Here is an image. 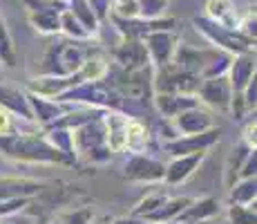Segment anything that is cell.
I'll return each instance as SVG.
<instances>
[{
	"instance_id": "6da1fadb",
	"label": "cell",
	"mask_w": 257,
	"mask_h": 224,
	"mask_svg": "<svg viewBox=\"0 0 257 224\" xmlns=\"http://www.w3.org/2000/svg\"><path fill=\"white\" fill-rule=\"evenodd\" d=\"M0 148H5L9 157L21 159V162H65L61 153L49 146L47 139H38L34 134L0 137Z\"/></svg>"
},
{
	"instance_id": "7a4b0ae2",
	"label": "cell",
	"mask_w": 257,
	"mask_h": 224,
	"mask_svg": "<svg viewBox=\"0 0 257 224\" xmlns=\"http://www.w3.org/2000/svg\"><path fill=\"white\" fill-rule=\"evenodd\" d=\"M195 25H197V32L204 34L212 45L224 47L230 54H244V52H250V47H253V41L244 38L239 32H233V29H226L221 25L212 23L210 18H195Z\"/></svg>"
},
{
	"instance_id": "3957f363",
	"label": "cell",
	"mask_w": 257,
	"mask_h": 224,
	"mask_svg": "<svg viewBox=\"0 0 257 224\" xmlns=\"http://www.w3.org/2000/svg\"><path fill=\"white\" fill-rule=\"evenodd\" d=\"M143 47L148 52V58L155 63L157 67H166L172 63L177 49V36L170 32H150L143 36Z\"/></svg>"
},
{
	"instance_id": "277c9868",
	"label": "cell",
	"mask_w": 257,
	"mask_h": 224,
	"mask_svg": "<svg viewBox=\"0 0 257 224\" xmlns=\"http://www.w3.org/2000/svg\"><path fill=\"white\" fill-rule=\"evenodd\" d=\"M217 139H219V130L210 128V130L199 132V134H186V137L172 139V141L166 143V151L170 153L172 157L192 155V153H206V148H210Z\"/></svg>"
},
{
	"instance_id": "5b68a950",
	"label": "cell",
	"mask_w": 257,
	"mask_h": 224,
	"mask_svg": "<svg viewBox=\"0 0 257 224\" xmlns=\"http://www.w3.org/2000/svg\"><path fill=\"white\" fill-rule=\"evenodd\" d=\"M197 94H199L208 106L217 108V110H228L230 99H233V90H230V83L226 77L204 79V81L199 83Z\"/></svg>"
},
{
	"instance_id": "8992f818",
	"label": "cell",
	"mask_w": 257,
	"mask_h": 224,
	"mask_svg": "<svg viewBox=\"0 0 257 224\" xmlns=\"http://www.w3.org/2000/svg\"><path fill=\"white\" fill-rule=\"evenodd\" d=\"M166 166L157 159H152L150 155H132L130 162L125 164V177L137 179V182H159L164 179Z\"/></svg>"
},
{
	"instance_id": "52a82bcc",
	"label": "cell",
	"mask_w": 257,
	"mask_h": 224,
	"mask_svg": "<svg viewBox=\"0 0 257 224\" xmlns=\"http://www.w3.org/2000/svg\"><path fill=\"white\" fill-rule=\"evenodd\" d=\"M206 153H192V155H179L175 157L164 171V182L168 186H175V184L186 182L188 177L195 173V168L204 162Z\"/></svg>"
},
{
	"instance_id": "ba28073f",
	"label": "cell",
	"mask_w": 257,
	"mask_h": 224,
	"mask_svg": "<svg viewBox=\"0 0 257 224\" xmlns=\"http://www.w3.org/2000/svg\"><path fill=\"white\" fill-rule=\"evenodd\" d=\"M175 126H177V132L181 137L186 134H199V132H206L212 128V119L208 112L199 110V108H190V110L181 112L175 117ZM177 134V137H179Z\"/></svg>"
},
{
	"instance_id": "9c48e42d",
	"label": "cell",
	"mask_w": 257,
	"mask_h": 224,
	"mask_svg": "<svg viewBox=\"0 0 257 224\" xmlns=\"http://www.w3.org/2000/svg\"><path fill=\"white\" fill-rule=\"evenodd\" d=\"M43 184L36 179L27 177H3L0 179V202L3 200H14V197H32L41 193Z\"/></svg>"
},
{
	"instance_id": "30bf717a",
	"label": "cell",
	"mask_w": 257,
	"mask_h": 224,
	"mask_svg": "<svg viewBox=\"0 0 257 224\" xmlns=\"http://www.w3.org/2000/svg\"><path fill=\"white\" fill-rule=\"evenodd\" d=\"M230 90L233 92H241L246 88V83L255 77V56L250 52L237 54V56L230 61Z\"/></svg>"
},
{
	"instance_id": "8fae6325",
	"label": "cell",
	"mask_w": 257,
	"mask_h": 224,
	"mask_svg": "<svg viewBox=\"0 0 257 224\" xmlns=\"http://www.w3.org/2000/svg\"><path fill=\"white\" fill-rule=\"evenodd\" d=\"M105 126V146L110 153H121L125 151V126H127V117L118 112H110L103 119Z\"/></svg>"
},
{
	"instance_id": "7c38bea8",
	"label": "cell",
	"mask_w": 257,
	"mask_h": 224,
	"mask_svg": "<svg viewBox=\"0 0 257 224\" xmlns=\"http://www.w3.org/2000/svg\"><path fill=\"white\" fill-rule=\"evenodd\" d=\"M114 58L123 67L137 69V67H143L148 63V52H146V47H143L141 41H123L114 49Z\"/></svg>"
},
{
	"instance_id": "4fadbf2b",
	"label": "cell",
	"mask_w": 257,
	"mask_h": 224,
	"mask_svg": "<svg viewBox=\"0 0 257 224\" xmlns=\"http://www.w3.org/2000/svg\"><path fill=\"white\" fill-rule=\"evenodd\" d=\"M206 14H208V18L212 23H217V25H221V27L237 32L239 18H237L235 7H233V3H230V0H208V5H206Z\"/></svg>"
},
{
	"instance_id": "5bb4252c",
	"label": "cell",
	"mask_w": 257,
	"mask_h": 224,
	"mask_svg": "<svg viewBox=\"0 0 257 224\" xmlns=\"http://www.w3.org/2000/svg\"><path fill=\"white\" fill-rule=\"evenodd\" d=\"M27 103H29V110L32 114L43 123H56L58 119L63 117V108L58 106L56 101H49L45 97H38V94H27Z\"/></svg>"
},
{
	"instance_id": "9a60e30c",
	"label": "cell",
	"mask_w": 257,
	"mask_h": 224,
	"mask_svg": "<svg viewBox=\"0 0 257 224\" xmlns=\"http://www.w3.org/2000/svg\"><path fill=\"white\" fill-rule=\"evenodd\" d=\"M217 211H219V204H217V200H212V197H206V200H192L184 208V213L179 215L177 222H206V220H210Z\"/></svg>"
},
{
	"instance_id": "2e32d148",
	"label": "cell",
	"mask_w": 257,
	"mask_h": 224,
	"mask_svg": "<svg viewBox=\"0 0 257 224\" xmlns=\"http://www.w3.org/2000/svg\"><path fill=\"white\" fill-rule=\"evenodd\" d=\"M61 12H65V9H56V7L36 9V12H29V23L41 34H56L61 32Z\"/></svg>"
},
{
	"instance_id": "e0dca14e",
	"label": "cell",
	"mask_w": 257,
	"mask_h": 224,
	"mask_svg": "<svg viewBox=\"0 0 257 224\" xmlns=\"http://www.w3.org/2000/svg\"><path fill=\"white\" fill-rule=\"evenodd\" d=\"M190 197H175V200H166L164 206H159L155 213L146 217V222H157V224H170L177 222L179 215L184 213V208L190 204Z\"/></svg>"
},
{
	"instance_id": "ac0fdd59",
	"label": "cell",
	"mask_w": 257,
	"mask_h": 224,
	"mask_svg": "<svg viewBox=\"0 0 257 224\" xmlns=\"http://www.w3.org/2000/svg\"><path fill=\"white\" fill-rule=\"evenodd\" d=\"M157 106H159V110L166 117L175 119L177 114L190 110V108H197V101L195 97H184V94H159L157 97Z\"/></svg>"
},
{
	"instance_id": "d6986e66",
	"label": "cell",
	"mask_w": 257,
	"mask_h": 224,
	"mask_svg": "<svg viewBox=\"0 0 257 224\" xmlns=\"http://www.w3.org/2000/svg\"><path fill=\"white\" fill-rule=\"evenodd\" d=\"M0 108L12 114H21L25 119H34L32 110H29V103H27V97L16 90H9V88H3L0 86Z\"/></svg>"
},
{
	"instance_id": "ffe728a7",
	"label": "cell",
	"mask_w": 257,
	"mask_h": 224,
	"mask_svg": "<svg viewBox=\"0 0 257 224\" xmlns=\"http://www.w3.org/2000/svg\"><path fill=\"white\" fill-rule=\"evenodd\" d=\"M76 74L81 77L83 83H96L107 74V63H105V58L98 56V54H90V56L83 61V65Z\"/></svg>"
},
{
	"instance_id": "44dd1931",
	"label": "cell",
	"mask_w": 257,
	"mask_h": 224,
	"mask_svg": "<svg viewBox=\"0 0 257 224\" xmlns=\"http://www.w3.org/2000/svg\"><path fill=\"white\" fill-rule=\"evenodd\" d=\"M148 146V130L141 121L137 119H127V126H125V148L132 151L135 155L146 151Z\"/></svg>"
},
{
	"instance_id": "7402d4cb",
	"label": "cell",
	"mask_w": 257,
	"mask_h": 224,
	"mask_svg": "<svg viewBox=\"0 0 257 224\" xmlns=\"http://www.w3.org/2000/svg\"><path fill=\"white\" fill-rule=\"evenodd\" d=\"M67 12L72 14L74 18H76L78 23L85 27V32L90 34V36H94V34L98 32V21H96V16L92 14V9H90V5H87V0H72L70 3V9Z\"/></svg>"
},
{
	"instance_id": "603a6c76",
	"label": "cell",
	"mask_w": 257,
	"mask_h": 224,
	"mask_svg": "<svg viewBox=\"0 0 257 224\" xmlns=\"http://www.w3.org/2000/svg\"><path fill=\"white\" fill-rule=\"evenodd\" d=\"M47 143L54 148V151L61 153L63 159H70L74 155V137L67 128L56 126L52 132L47 134Z\"/></svg>"
},
{
	"instance_id": "cb8c5ba5",
	"label": "cell",
	"mask_w": 257,
	"mask_h": 224,
	"mask_svg": "<svg viewBox=\"0 0 257 224\" xmlns=\"http://www.w3.org/2000/svg\"><path fill=\"white\" fill-rule=\"evenodd\" d=\"M255 186H257L255 177L239 179L237 184H233V186H230V204H241V206L255 204V195H257Z\"/></svg>"
},
{
	"instance_id": "d4e9b609",
	"label": "cell",
	"mask_w": 257,
	"mask_h": 224,
	"mask_svg": "<svg viewBox=\"0 0 257 224\" xmlns=\"http://www.w3.org/2000/svg\"><path fill=\"white\" fill-rule=\"evenodd\" d=\"M166 200H168V195L164 191H155V193H150V195H146L143 200L137 204L135 206V217H141V220H146L150 213H155L159 206H164L166 204Z\"/></svg>"
},
{
	"instance_id": "484cf974",
	"label": "cell",
	"mask_w": 257,
	"mask_h": 224,
	"mask_svg": "<svg viewBox=\"0 0 257 224\" xmlns=\"http://www.w3.org/2000/svg\"><path fill=\"white\" fill-rule=\"evenodd\" d=\"M0 63L7 67L16 65V47H14V41L3 18H0Z\"/></svg>"
},
{
	"instance_id": "4316f807",
	"label": "cell",
	"mask_w": 257,
	"mask_h": 224,
	"mask_svg": "<svg viewBox=\"0 0 257 224\" xmlns=\"http://www.w3.org/2000/svg\"><path fill=\"white\" fill-rule=\"evenodd\" d=\"M61 32L65 34V36H70L72 41H87V38H90V34L85 32V27H83L67 9L61 12Z\"/></svg>"
},
{
	"instance_id": "83f0119b",
	"label": "cell",
	"mask_w": 257,
	"mask_h": 224,
	"mask_svg": "<svg viewBox=\"0 0 257 224\" xmlns=\"http://www.w3.org/2000/svg\"><path fill=\"white\" fill-rule=\"evenodd\" d=\"M139 3V18L143 21H157L164 16L168 0H137Z\"/></svg>"
},
{
	"instance_id": "f1b7e54d",
	"label": "cell",
	"mask_w": 257,
	"mask_h": 224,
	"mask_svg": "<svg viewBox=\"0 0 257 224\" xmlns=\"http://www.w3.org/2000/svg\"><path fill=\"white\" fill-rule=\"evenodd\" d=\"M228 217L230 224H255L257 215H255V204L253 206H241V204H230L228 208Z\"/></svg>"
},
{
	"instance_id": "f546056e",
	"label": "cell",
	"mask_w": 257,
	"mask_h": 224,
	"mask_svg": "<svg viewBox=\"0 0 257 224\" xmlns=\"http://www.w3.org/2000/svg\"><path fill=\"white\" fill-rule=\"evenodd\" d=\"M116 18H139V3L137 0H112Z\"/></svg>"
},
{
	"instance_id": "4dcf8cb0",
	"label": "cell",
	"mask_w": 257,
	"mask_h": 224,
	"mask_svg": "<svg viewBox=\"0 0 257 224\" xmlns=\"http://www.w3.org/2000/svg\"><path fill=\"white\" fill-rule=\"evenodd\" d=\"M90 222H92V213L87 211V208H83V211L67 213V215H63L61 220L54 224H90Z\"/></svg>"
},
{
	"instance_id": "1f68e13d",
	"label": "cell",
	"mask_w": 257,
	"mask_h": 224,
	"mask_svg": "<svg viewBox=\"0 0 257 224\" xmlns=\"http://www.w3.org/2000/svg\"><path fill=\"white\" fill-rule=\"evenodd\" d=\"M87 5H90L92 14L96 16V21H105L107 18V9H112V0H87Z\"/></svg>"
},
{
	"instance_id": "d6a6232c",
	"label": "cell",
	"mask_w": 257,
	"mask_h": 224,
	"mask_svg": "<svg viewBox=\"0 0 257 224\" xmlns=\"http://www.w3.org/2000/svg\"><path fill=\"white\" fill-rule=\"evenodd\" d=\"M14 130V121H12V112L0 108V137H9Z\"/></svg>"
},
{
	"instance_id": "836d02e7",
	"label": "cell",
	"mask_w": 257,
	"mask_h": 224,
	"mask_svg": "<svg viewBox=\"0 0 257 224\" xmlns=\"http://www.w3.org/2000/svg\"><path fill=\"white\" fill-rule=\"evenodd\" d=\"M255 130H257V123L253 117V119H248V123H246V128H244V143L248 148H253V151H255Z\"/></svg>"
},
{
	"instance_id": "e575fe53",
	"label": "cell",
	"mask_w": 257,
	"mask_h": 224,
	"mask_svg": "<svg viewBox=\"0 0 257 224\" xmlns=\"http://www.w3.org/2000/svg\"><path fill=\"white\" fill-rule=\"evenodd\" d=\"M110 224H148V222L141 220V217H116Z\"/></svg>"
},
{
	"instance_id": "d590c367",
	"label": "cell",
	"mask_w": 257,
	"mask_h": 224,
	"mask_svg": "<svg viewBox=\"0 0 257 224\" xmlns=\"http://www.w3.org/2000/svg\"><path fill=\"white\" fill-rule=\"evenodd\" d=\"M127 86H137L139 90H143V83L141 81H127ZM130 92H132V90H125L127 97H130ZM132 99H143V94L141 92H132Z\"/></svg>"
},
{
	"instance_id": "8d00e7d4",
	"label": "cell",
	"mask_w": 257,
	"mask_h": 224,
	"mask_svg": "<svg viewBox=\"0 0 257 224\" xmlns=\"http://www.w3.org/2000/svg\"><path fill=\"white\" fill-rule=\"evenodd\" d=\"M181 224H204V222H181Z\"/></svg>"
},
{
	"instance_id": "74e56055",
	"label": "cell",
	"mask_w": 257,
	"mask_h": 224,
	"mask_svg": "<svg viewBox=\"0 0 257 224\" xmlns=\"http://www.w3.org/2000/svg\"><path fill=\"white\" fill-rule=\"evenodd\" d=\"M90 224H92V222H90ZM94 224H107V222H103V220H101V222H94Z\"/></svg>"
}]
</instances>
